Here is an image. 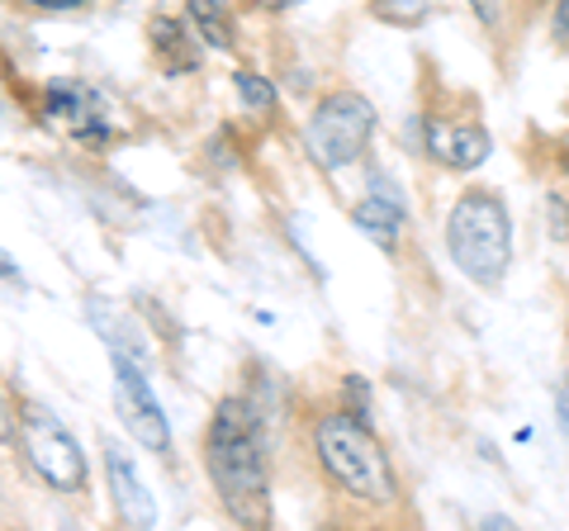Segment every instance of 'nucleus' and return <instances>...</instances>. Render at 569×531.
<instances>
[{"mask_svg":"<svg viewBox=\"0 0 569 531\" xmlns=\"http://www.w3.org/2000/svg\"><path fill=\"white\" fill-rule=\"evenodd\" d=\"M104 470H110V489H114V508H119V518L129 522V527H152V522H157L152 493L142 489L138 470H133V460L123 455V451L114 447V441L104 447Z\"/></svg>","mask_w":569,"mask_h":531,"instance_id":"1a4fd4ad","label":"nucleus"},{"mask_svg":"<svg viewBox=\"0 0 569 531\" xmlns=\"http://www.w3.org/2000/svg\"><path fill=\"white\" fill-rule=\"evenodd\" d=\"M470 6H475L479 14H485V20H493V0H470Z\"/></svg>","mask_w":569,"mask_h":531,"instance_id":"f3484780","label":"nucleus"},{"mask_svg":"<svg viewBox=\"0 0 569 531\" xmlns=\"http://www.w3.org/2000/svg\"><path fill=\"white\" fill-rule=\"evenodd\" d=\"M190 20L200 24V39L209 48H228V43H233V20H228L223 0H190Z\"/></svg>","mask_w":569,"mask_h":531,"instance_id":"9b49d317","label":"nucleus"},{"mask_svg":"<svg viewBox=\"0 0 569 531\" xmlns=\"http://www.w3.org/2000/svg\"><path fill=\"white\" fill-rule=\"evenodd\" d=\"M14 275H20V266H14L6 252H0V280H14Z\"/></svg>","mask_w":569,"mask_h":531,"instance_id":"dca6fc26","label":"nucleus"},{"mask_svg":"<svg viewBox=\"0 0 569 531\" xmlns=\"http://www.w3.org/2000/svg\"><path fill=\"white\" fill-rule=\"evenodd\" d=\"M313 447H318L323 470L351 493V499L376 503V508H389V503L399 499L395 465H389V455H385V447L376 441V432L366 428V418H356V413H328L313 428Z\"/></svg>","mask_w":569,"mask_h":531,"instance_id":"f03ea898","label":"nucleus"},{"mask_svg":"<svg viewBox=\"0 0 569 531\" xmlns=\"http://www.w3.org/2000/svg\"><path fill=\"white\" fill-rule=\"evenodd\" d=\"M114 409L142 451H152V455L171 451V422L162 413V403L152 399L148 375L138 370V361L119 347H114Z\"/></svg>","mask_w":569,"mask_h":531,"instance_id":"423d86ee","label":"nucleus"},{"mask_svg":"<svg viewBox=\"0 0 569 531\" xmlns=\"http://www.w3.org/2000/svg\"><path fill=\"white\" fill-rule=\"evenodd\" d=\"M20 441H24V451H29V460H33V470H39L52 489H62V493L86 489V455H81V447H77V437H71L52 413L24 409V418H20Z\"/></svg>","mask_w":569,"mask_h":531,"instance_id":"39448f33","label":"nucleus"},{"mask_svg":"<svg viewBox=\"0 0 569 531\" xmlns=\"http://www.w3.org/2000/svg\"><path fill=\"white\" fill-rule=\"evenodd\" d=\"M233 86H238V96L247 100V110H271L276 104V86L266 77H257V72H238Z\"/></svg>","mask_w":569,"mask_h":531,"instance_id":"f8f14e48","label":"nucleus"},{"mask_svg":"<svg viewBox=\"0 0 569 531\" xmlns=\"http://www.w3.org/2000/svg\"><path fill=\"white\" fill-rule=\"evenodd\" d=\"M556 33H565V39H569V0H560V6H556Z\"/></svg>","mask_w":569,"mask_h":531,"instance_id":"2eb2a0df","label":"nucleus"},{"mask_svg":"<svg viewBox=\"0 0 569 531\" xmlns=\"http://www.w3.org/2000/svg\"><path fill=\"white\" fill-rule=\"evenodd\" d=\"M10 437H14V413H10L6 394H0V441H10Z\"/></svg>","mask_w":569,"mask_h":531,"instance_id":"ddd939ff","label":"nucleus"},{"mask_svg":"<svg viewBox=\"0 0 569 531\" xmlns=\"http://www.w3.org/2000/svg\"><path fill=\"white\" fill-rule=\"evenodd\" d=\"M370 129H376V110H370V100L356 96V91H337L313 110L309 129H305V148H309V157L318 167L337 171V167H347V162H356V157L366 152Z\"/></svg>","mask_w":569,"mask_h":531,"instance_id":"20e7f679","label":"nucleus"},{"mask_svg":"<svg viewBox=\"0 0 569 531\" xmlns=\"http://www.w3.org/2000/svg\"><path fill=\"white\" fill-rule=\"evenodd\" d=\"M29 6H39V10H71V6H86V0H29Z\"/></svg>","mask_w":569,"mask_h":531,"instance_id":"4468645a","label":"nucleus"},{"mask_svg":"<svg viewBox=\"0 0 569 531\" xmlns=\"http://www.w3.org/2000/svg\"><path fill=\"white\" fill-rule=\"evenodd\" d=\"M204 465L219 489L228 518L242 527L271 522V480H266V441L257 409L247 399H223L213 409L209 441H204Z\"/></svg>","mask_w":569,"mask_h":531,"instance_id":"f257e3e1","label":"nucleus"},{"mask_svg":"<svg viewBox=\"0 0 569 531\" xmlns=\"http://www.w3.org/2000/svg\"><path fill=\"white\" fill-rule=\"evenodd\" d=\"M447 247L460 275H470L475 285H498L512 261V223L503 200H493L485 190L460 194L447 219Z\"/></svg>","mask_w":569,"mask_h":531,"instance_id":"7ed1b4c3","label":"nucleus"},{"mask_svg":"<svg viewBox=\"0 0 569 531\" xmlns=\"http://www.w3.org/2000/svg\"><path fill=\"white\" fill-rule=\"evenodd\" d=\"M356 228H361V233L366 238H376L380 247H385V252H389V247H395L399 242V223H403V204L395 200V194H389V190H376V194H370V200H361V204H356Z\"/></svg>","mask_w":569,"mask_h":531,"instance_id":"9d476101","label":"nucleus"},{"mask_svg":"<svg viewBox=\"0 0 569 531\" xmlns=\"http://www.w3.org/2000/svg\"><path fill=\"white\" fill-rule=\"evenodd\" d=\"M427 152L437 157L441 167H456V171H470L489 157V133L475 129V123H441V119H427Z\"/></svg>","mask_w":569,"mask_h":531,"instance_id":"6e6552de","label":"nucleus"},{"mask_svg":"<svg viewBox=\"0 0 569 531\" xmlns=\"http://www.w3.org/2000/svg\"><path fill=\"white\" fill-rule=\"evenodd\" d=\"M48 119L58 123L62 133H71L77 143H104V110L91 91L81 86H52L48 91Z\"/></svg>","mask_w":569,"mask_h":531,"instance_id":"0eeeda50","label":"nucleus"}]
</instances>
